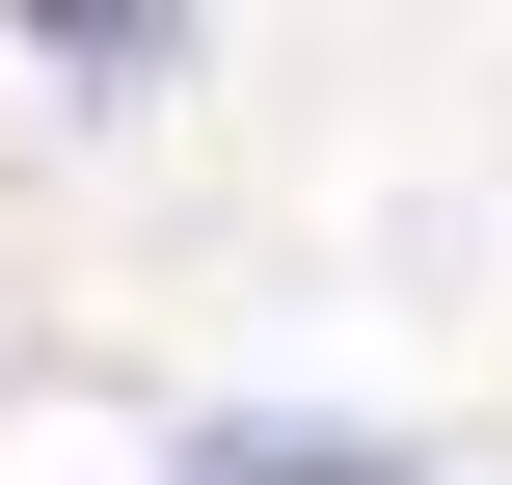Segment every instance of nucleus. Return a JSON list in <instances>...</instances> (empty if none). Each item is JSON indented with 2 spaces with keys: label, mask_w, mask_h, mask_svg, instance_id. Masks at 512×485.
<instances>
[{
  "label": "nucleus",
  "mask_w": 512,
  "mask_h": 485,
  "mask_svg": "<svg viewBox=\"0 0 512 485\" xmlns=\"http://www.w3.org/2000/svg\"><path fill=\"white\" fill-rule=\"evenodd\" d=\"M189 485H405L378 432H189Z\"/></svg>",
  "instance_id": "f257e3e1"
},
{
  "label": "nucleus",
  "mask_w": 512,
  "mask_h": 485,
  "mask_svg": "<svg viewBox=\"0 0 512 485\" xmlns=\"http://www.w3.org/2000/svg\"><path fill=\"white\" fill-rule=\"evenodd\" d=\"M27 54H81V81H135V54H162V0H27Z\"/></svg>",
  "instance_id": "f03ea898"
}]
</instances>
